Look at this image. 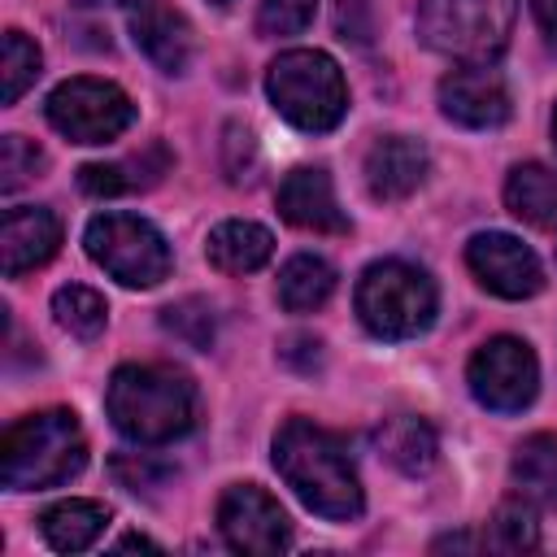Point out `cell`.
I'll return each mask as SVG.
<instances>
[{
    "mask_svg": "<svg viewBox=\"0 0 557 557\" xmlns=\"http://www.w3.org/2000/svg\"><path fill=\"white\" fill-rule=\"evenodd\" d=\"M422 174H426V152L418 139H405V135L379 139L366 157V183L374 200H405L409 191H418Z\"/></svg>",
    "mask_w": 557,
    "mask_h": 557,
    "instance_id": "2e32d148",
    "label": "cell"
},
{
    "mask_svg": "<svg viewBox=\"0 0 557 557\" xmlns=\"http://www.w3.org/2000/svg\"><path fill=\"white\" fill-rule=\"evenodd\" d=\"M87 466V435L70 409H44L4 431L0 479L13 492L61 487Z\"/></svg>",
    "mask_w": 557,
    "mask_h": 557,
    "instance_id": "3957f363",
    "label": "cell"
},
{
    "mask_svg": "<svg viewBox=\"0 0 557 557\" xmlns=\"http://www.w3.org/2000/svg\"><path fill=\"white\" fill-rule=\"evenodd\" d=\"M366 9V0H339V9H335V26H339V35L344 39H357V44H366L370 39V26L366 22H357V13Z\"/></svg>",
    "mask_w": 557,
    "mask_h": 557,
    "instance_id": "f546056e",
    "label": "cell"
},
{
    "mask_svg": "<svg viewBox=\"0 0 557 557\" xmlns=\"http://www.w3.org/2000/svg\"><path fill=\"white\" fill-rule=\"evenodd\" d=\"M52 313H57V322H61L74 339H96V335L104 331L109 305H104L100 292H91V287H83V283H70V287H61V292L52 296Z\"/></svg>",
    "mask_w": 557,
    "mask_h": 557,
    "instance_id": "603a6c76",
    "label": "cell"
},
{
    "mask_svg": "<svg viewBox=\"0 0 557 557\" xmlns=\"http://www.w3.org/2000/svg\"><path fill=\"white\" fill-rule=\"evenodd\" d=\"M505 205L513 218L531 226H553L557 222V174L540 161L513 165L505 178Z\"/></svg>",
    "mask_w": 557,
    "mask_h": 557,
    "instance_id": "ffe728a7",
    "label": "cell"
},
{
    "mask_svg": "<svg viewBox=\"0 0 557 557\" xmlns=\"http://www.w3.org/2000/svg\"><path fill=\"white\" fill-rule=\"evenodd\" d=\"M48 122L70 144H109L135 122V104L117 83L104 78H65L48 96Z\"/></svg>",
    "mask_w": 557,
    "mask_h": 557,
    "instance_id": "ba28073f",
    "label": "cell"
},
{
    "mask_svg": "<svg viewBox=\"0 0 557 557\" xmlns=\"http://www.w3.org/2000/svg\"><path fill=\"white\" fill-rule=\"evenodd\" d=\"M278 213L283 222L313 231V235H344L348 231V213L335 200V187L326 178V170H292L278 187Z\"/></svg>",
    "mask_w": 557,
    "mask_h": 557,
    "instance_id": "4fadbf2b",
    "label": "cell"
},
{
    "mask_svg": "<svg viewBox=\"0 0 557 557\" xmlns=\"http://www.w3.org/2000/svg\"><path fill=\"white\" fill-rule=\"evenodd\" d=\"M274 466L287 479V487L318 513L331 522H348L361 513L366 496H361V479L352 470V457L344 448L339 435L292 418L278 435H274Z\"/></svg>",
    "mask_w": 557,
    "mask_h": 557,
    "instance_id": "6da1fadb",
    "label": "cell"
},
{
    "mask_svg": "<svg viewBox=\"0 0 557 557\" xmlns=\"http://www.w3.org/2000/svg\"><path fill=\"white\" fill-rule=\"evenodd\" d=\"M553 139H557V113H553Z\"/></svg>",
    "mask_w": 557,
    "mask_h": 557,
    "instance_id": "836d02e7",
    "label": "cell"
},
{
    "mask_svg": "<svg viewBox=\"0 0 557 557\" xmlns=\"http://www.w3.org/2000/svg\"><path fill=\"white\" fill-rule=\"evenodd\" d=\"M483 544L496 548V553H531L540 544V522H535V509L522 505V500H505L487 531H483Z\"/></svg>",
    "mask_w": 557,
    "mask_h": 557,
    "instance_id": "cb8c5ba5",
    "label": "cell"
},
{
    "mask_svg": "<svg viewBox=\"0 0 557 557\" xmlns=\"http://www.w3.org/2000/svg\"><path fill=\"white\" fill-rule=\"evenodd\" d=\"M131 35H135L139 52L165 74H183L191 61V48H196L187 17L178 9H170L165 0H139L131 9Z\"/></svg>",
    "mask_w": 557,
    "mask_h": 557,
    "instance_id": "5bb4252c",
    "label": "cell"
},
{
    "mask_svg": "<svg viewBox=\"0 0 557 557\" xmlns=\"http://www.w3.org/2000/svg\"><path fill=\"white\" fill-rule=\"evenodd\" d=\"M440 296L426 270L409 261H374L357 283V313L379 339H413L435 322Z\"/></svg>",
    "mask_w": 557,
    "mask_h": 557,
    "instance_id": "5b68a950",
    "label": "cell"
},
{
    "mask_svg": "<svg viewBox=\"0 0 557 557\" xmlns=\"http://www.w3.org/2000/svg\"><path fill=\"white\" fill-rule=\"evenodd\" d=\"M531 9H535V22H540L544 44L557 52V0H531Z\"/></svg>",
    "mask_w": 557,
    "mask_h": 557,
    "instance_id": "4dcf8cb0",
    "label": "cell"
},
{
    "mask_svg": "<svg viewBox=\"0 0 557 557\" xmlns=\"http://www.w3.org/2000/svg\"><path fill=\"white\" fill-rule=\"evenodd\" d=\"M87 257L126 287H157L170 274L165 235L135 213H100L83 231Z\"/></svg>",
    "mask_w": 557,
    "mask_h": 557,
    "instance_id": "52a82bcc",
    "label": "cell"
},
{
    "mask_svg": "<svg viewBox=\"0 0 557 557\" xmlns=\"http://www.w3.org/2000/svg\"><path fill=\"white\" fill-rule=\"evenodd\" d=\"M466 383L474 392V400L492 413H518L535 400L540 392V361L535 352L513 339V335H496L487 339L466 370Z\"/></svg>",
    "mask_w": 557,
    "mask_h": 557,
    "instance_id": "9c48e42d",
    "label": "cell"
},
{
    "mask_svg": "<svg viewBox=\"0 0 557 557\" xmlns=\"http://www.w3.org/2000/svg\"><path fill=\"white\" fill-rule=\"evenodd\" d=\"M39 170H44V152L22 135H4V144H0V191H17Z\"/></svg>",
    "mask_w": 557,
    "mask_h": 557,
    "instance_id": "4316f807",
    "label": "cell"
},
{
    "mask_svg": "<svg viewBox=\"0 0 557 557\" xmlns=\"http://www.w3.org/2000/svg\"><path fill=\"white\" fill-rule=\"evenodd\" d=\"M35 74H39V48L22 30H9L4 35V104H17V96L35 83Z\"/></svg>",
    "mask_w": 557,
    "mask_h": 557,
    "instance_id": "484cf974",
    "label": "cell"
},
{
    "mask_svg": "<svg viewBox=\"0 0 557 557\" xmlns=\"http://www.w3.org/2000/svg\"><path fill=\"white\" fill-rule=\"evenodd\" d=\"M466 261H470L474 278H479L487 292L505 296V300H527V296H535V292L544 287V270H540L535 252H531L522 239L505 235V231H483V235H474V239L466 244Z\"/></svg>",
    "mask_w": 557,
    "mask_h": 557,
    "instance_id": "8fae6325",
    "label": "cell"
},
{
    "mask_svg": "<svg viewBox=\"0 0 557 557\" xmlns=\"http://www.w3.org/2000/svg\"><path fill=\"white\" fill-rule=\"evenodd\" d=\"M78 187L87 196H122L135 187V178L122 174V165H83L78 170Z\"/></svg>",
    "mask_w": 557,
    "mask_h": 557,
    "instance_id": "f1b7e54d",
    "label": "cell"
},
{
    "mask_svg": "<svg viewBox=\"0 0 557 557\" xmlns=\"http://www.w3.org/2000/svg\"><path fill=\"white\" fill-rule=\"evenodd\" d=\"M274 252V235L257 222H244V218H231L222 226L209 231V244H205V257L213 270L222 274H252L270 261Z\"/></svg>",
    "mask_w": 557,
    "mask_h": 557,
    "instance_id": "e0dca14e",
    "label": "cell"
},
{
    "mask_svg": "<svg viewBox=\"0 0 557 557\" xmlns=\"http://www.w3.org/2000/svg\"><path fill=\"white\" fill-rule=\"evenodd\" d=\"M313 9H318V0H261L257 26H261V35H296L313 22Z\"/></svg>",
    "mask_w": 557,
    "mask_h": 557,
    "instance_id": "83f0119b",
    "label": "cell"
},
{
    "mask_svg": "<svg viewBox=\"0 0 557 557\" xmlns=\"http://www.w3.org/2000/svg\"><path fill=\"white\" fill-rule=\"evenodd\" d=\"M331 292H335V270H331V261H322L313 252H296L278 274V300L292 313L322 309L331 300Z\"/></svg>",
    "mask_w": 557,
    "mask_h": 557,
    "instance_id": "44dd1931",
    "label": "cell"
},
{
    "mask_svg": "<svg viewBox=\"0 0 557 557\" xmlns=\"http://www.w3.org/2000/svg\"><path fill=\"white\" fill-rule=\"evenodd\" d=\"M374 444L383 448V457L405 470V474H426L431 461H435V431L431 422L413 418V413H396V418H383L379 431H374Z\"/></svg>",
    "mask_w": 557,
    "mask_h": 557,
    "instance_id": "ac0fdd59",
    "label": "cell"
},
{
    "mask_svg": "<svg viewBox=\"0 0 557 557\" xmlns=\"http://www.w3.org/2000/svg\"><path fill=\"white\" fill-rule=\"evenodd\" d=\"M513 483L527 500L557 509V440L553 435H531L513 453Z\"/></svg>",
    "mask_w": 557,
    "mask_h": 557,
    "instance_id": "7402d4cb",
    "label": "cell"
},
{
    "mask_svg": "<svg viewBox=\"0 0 557 557\" xmlns=\"http://www.w3.org/2000/svg\"><path fill=\"white\" fill-rule=\"evenodd\" d=\"M213 4H231V0H213Z\"/></svg>",
    "mask_w": 557,
    "mask_h": 557,
    "instance_id": "e575fe53",
    "label": "cell"
},
{
    "mask_svg": "<svg viewBox=\"0 0 557 557\" xmlns=\"http://www.w3.org/2000/svg\"><path fill=\"white\" fill-rule=\"evenodd\" d=\"M440 109L457 126L492 131V126H500L509 117V87L487 65H461V70L444 74V83H440Z\"/></svg>",
    "mask_w": 557,
    "mask_h": 557,
    "instance_id": "7c38bea8",
    "label": "cell"
},
{
    "mask_svg": "<svg viewBox=\"0 0 557 557\" xmlns=\"http://www.w3.org/2000/svg\"><path fill=\"white\" fill-rule=\"evenodd\" d=\"M117 548H157V544L144 540V535H126V540H117Z\"/></svg>",
    "mask_w": 557,
    "mask_h": 557,
    "instance_id": "1f68e13d",
    "label": "cell"
},
{
    "mask_svg": "<svg viewBox=\"0 0 557 557\" xmlns=\"http://www.w3.org/2000/svg\"><path fill=\"white\" fill-rule=\"evenodd\" d=\"M265 91H270V104L278 109V117H287L296 131H309V135L335 131L339 117L348 113L344 74H339V65H335L326 52H318V48L278 52V57L270 61Z\"/></svg>",
    "mask_w": 557,
    "mask_h": 557,
    "instance_id": "277c9868",
    "label": "cell"
},
{
    "mask_svg": "<svg viewBox=\"0 0 557 557\" xmlns=\"http://www.w3.org/2000/svg\"><path fill=\"white\" fill-rule=\"evenodd\" d=\"M218 527L235 553L270 557V553H283L292 544V522H287L283 505L270 492H261L257 483H235L222 492Z\"/></svg>",
    "mask_w": 557,
    "mask_h": 557,
    "instance_id": "30bf717a",
    "label": "cell"
},
{
    "mask_svg": "<svg viewBox=\"0 0 557 557\" xmlns=\"http://www.w3.org/2000/svg\"><path fill=\"white\" fill-rule=\"evenodd\" d=\"M518 0H422L418 35L466 65H487L505 52Z\"/></svg>",
    "mask_w": 557,
    "mask_h": 557,
    "instance_id": "8992f818",
    "label": "cell"
},
{
    "mask_svg": "<svg viewBox=\"0 0 557 557\" xmlns=\"http://www.w3.org/2000/svg\"><path fill=\"white\" fill-rule=\"evenodd\" d=\"M87 4H104V0H87ZM109 4H126V9H135L139 0H109Z\"/></svg>",
    "mask_w": 557,
    "mask_h": 557,
    "instance_id": "d6a6232c",
    "label": "cell"
},
{
    "mask_svg": "<svg viewBox=\"0 0 557 557\" xmlns=\"http://www.w3.org/2000/svg\"><path fill=\"white\" fill-rule=\"evenodd\" d=\"M61 244V222L52 209L39 205H17L4 209V226H0V252H4V274L17 278L44 261L57 257Z\"/></svg>",
    "mask_w": 557,
    "mask_h": 557,
    "instance_id": "9a60e30c",
    "label": "cell"
},
{
    "mask_svg": "<svg viewBox=\"0 0 557 557\" xmlns=\"http://www.w3.org/2000/svg\"><path fill=\"white\" fill-rule=\"evenodd\" d=\"M161 326L174 335V339H183L187 348H209L213 344V309L205 305V300H178V305H170L165 313H161Z\"/></svg>",
    "mask_w": 557,
    "mask_h": 557,
    "instance_id": "d4e9b609",
    "label": "cell"
},
{
    "mask_svg": "<svg viewBox=\"0 0 557 557\" xmlns=\"http://www.w3.org/2000/svg\"><path fill=\"white\" fill-rule=\"evenodd\" d=\"M104 522H109V509L100 500H57L52 509H44L39 531L57 553H83L96 544Z\"/></svg>",
    "mask_w": 557,
    "mask_h": 557,
    "instance_id": "d6986e66",
    "label": "cell"
},
{
    "mask_svg": "<svg viewBox=\"0 0 557 557\" xmlns=\"http://www.w3.org/2000/svg\"><path fill=\"white\" fill-rule=\"evenodd\" d=\"M104 409L113 426L135 444H170L196 422V392L178 370L122 366L109 379Z\"/></svg>",
    "mask_w": 557,
    "mask_h": 557,
    "instance_id": "7a4b0ae2",
    "label": "cell"
}]
</instances>
